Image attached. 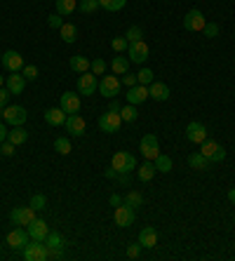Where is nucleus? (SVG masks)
<instances>
[{
	"mask_svg": "<svg viewBox=\"0 0 235 261\" xmlns=\"http://www.w3.org/2000/svg\"><path fill=\"white\" fill-rule=\"evenodd\" d=\"M110 47H113V50H116V52L120 54V52H125L127 47H130V43H127L125 36H118V38L110 40Z\"/></svg>",
	"mask_w": 235,
	"mask_h": 261,
	"instance_id": "79ce46f5",
	"label": "nucleus"
},
{
	"mask_svg": "<svg viewBox=\"0 0 235 261\" xmlns=\"http://www.w3.org/2000/svg\"><path fill=\"white\" fill-rule=\"evenodd\" d=\"M200 153H202L210 162H221L224 158H226V151H224V146H221V144H216V141H210V139H204V141H202V151H200Z\"/></svg>",
	"mask_w": 235,
	"mask_h": 261,
	"instance_id": "ddd939ff",
	"label": "nucleus"
},
{
	"mask_svg": "<svg viewBox=\"0 0 235 261\" xmlns=\"http://www.w3.org/2000/svg\"><path fill=\"white\" fill-rule=\"evenodd\" d=\"M62 108L66 113H80V94L78 92H64Z\"/></svg>",
	"mask_w": 235,
	"mask_h": 261,
	"instance_id": "aec40b11",
	"label": "nucleus"
},
{
	"mask_svg": "<svg viewBox=\"0 0 235 261\" xmlns=\"http://www.w3.org/2000/svg\"><path fill=\"white\" fill-rule=\"evenodd\" d=\"M139 151H141V155H144L146 160H156L158 155H160V141H158L156 134H146V137H141Z\"/></svg>",
	"mask_w": 235,
	"mask_h": 261,
	"instance_id": "423d86ee",
	"label": "nucleus"
},
{
	"mask_svg": "<svg viewBox=\"0 0 235 261\" xmlns=\"http://www.w3.org/2000/svg\"><path fill=\"white\" fill-rule=\"evenodd\" d=\"M78 10V0H56V12L62 17H68Z\"/></svg>",
	"mask_w": 235,
	"mask_h": 261,
	"instance_id": "cd10ccee",
	"label": "nucleus"
},
{
	"mask_svg": "<svg viewBox=\"0 0 235 261\" xmlns=\"http://www.w3.org/2000/svg\"><path fill=\"white\" fill-rule=\"evenodd\" d=\"M59 33H62V40L64 43H68V45L78 40V26H76V24H62Z\"/></svg>",
	"mask_w": 235,
	"mask_h": 261,
	"instance_id": "a878e982",
	"label": "nucleus"
},
{
	"mask_svg": "<svg viewBox=\"0 0 235 261\" xmlns=\"http://www.w3.org/2000/svg\"><path fill=\"white\" fill-rule=\"evenodd\" d=\"M36 219V209L31 205H26V207H14L10 212V221L14 223V226H28V223Z\"/></svg>",
	"mask_w": 235,
	"mask_h": 261,
	"instance_id": "9d476101",
	"label": "nucleus"
},
{
	"mask_svg": "<svg viewBox=\"0 0 235 261\" xmlns=\"http://www.w3.org/2000/svg\"><path fill=\"white\" fill-rule=\"evenodd\" d=\"M110 69H113V73H116V76H125L127 69H130V59H127V57H120V54H118L116 59L110 62Z\"/></svg>",
	"mask_w": 235,
	"mask_h": 261,
	"instance_id": "c756f323",
	"label": "nucleus"
},
{
	"mask_svg": "<svg viewBox=\"0 0 235 261\" xmlns=\"http://www.w3.org/2000/svg\"><path fill=\"white\" fill-rule=\"evenodd\" d=\"M47 24L52 26V29H62V15L56 12V15H50L47 17Z\"/></svg>",
	"mask_w": 235,
	"mask_h": 261,
	"instance_id": "09e8293b",
	"label": "nucleus"
},
{
	"mask_svg": "<svg viewBox=\"0 0 235 261\" xmlns=\"http://www.w3.org/2000/svg\"><path fill=\"white\" fill-rule=\"evenodd\" d=\"M26 230H28V235H31V240H42L45 242V238H47V233H50V226H47L42 219H33L28 226H26Z\"/></svg>",
	"mask_w": 235,
	"mask_h": 261,
	"instance_id": "f3484780",
	"label": "nucleus"
},
{
	"mask_svg": "<svg viewBox=\"0 0 235 261\" xmlns=\"http://www.w3.org/2000/svg\"><path fill=\"white\" fill-rule=\"evenodd\" d=\"M64 127H66V132H68L70 137H82L85 130H87V123H85V118H82L80 113H68L66 115Z\"/></svg>",
	"mask_w": 235,
	"mask_h": 261,
	"instance_id": "1a4fd4ad",
	"label": "nucleus"
},
{
	"mask_svg": "<svg viewBox=\"0 0 235 261\" xmlns=\"http://www.w3.org/2000/svg\"><path fill=\"white\" fill-rule=\"evenodd\" d=\"M0 252H2V245H0Z\"/></svg>",
	"mask_w": 235,
	"mask_h": 261,
	"instance_id": "bf43d9fd",
	"label": "nucleus"
},
{
	"mask_svg": "<svg viewBox=\"0 0 235 261\" xmlns=\"http://www.w3.org/2000/svg\"><path fill=\"white\" fill-rule=\"evenodd\" d=\"M22 252H24V259L26 261H45V259H50V249H47V245L42 242V240H31Z\"/></svg>",
	"mask_w": 235,
	"mask_h": 261,
	"instance_id": "f257e3e1",
	"label": "nucleus"
},
{
	"mask_svg": "<svg viewBox=\"0 0 235 261\" xmlns=\"http://www.w3.org/2000/svg\"><path fill=\"white\" fill-rule=\"evenodd\" d=\"M90 59L87 57H80V54H76V57H70V62H68V66H70V71H76V73H87L90 71Z\"/></svg>",
	"mask_w": 235,
	"mask_h": 261,
	"instance_id": "393cba45",
	"label": "nucleus"
},
{
	"mask_svg": "<svg viewBox=\"0 0 235 261\" xmlns=\"http://www.w3.org/2000/svg\"><path fill=\"white\" fill-rule=\"evenodd\" d=\"M5 87H8L12 94H24V87H26V78L22 76V71H19V73H12V76L5 78Z\"/></svg>",
	"mask_w": 235,
	"mask_h": 261,
	"instance_id": "4be33fe9",
	"label": "nucleus"
},
{
	"mask_svg": "<svg viewBox=\"0 0 235 261\" xmlns=\"http://www.w3.org/2000/svg\"><path fill=\"white\" fill-rule=\"evenodd\" d=\"M139 245L141 247H146V249H153V247L158 245V230L156 228H144L139 233Z\"/></svg>",
	"mask_w": 235,
	"mask_h": 261,
	"instance_id": "b1692460",
	"label": "nucleus"
},
{
	"mask_svg": "<svg viewBox=\"0 0 235 261\" xmlns=\"http://www.w3.org/2000/svg\"><path fill=\"white\" fill-rule=\"evenodd\" d=\"M188 167L198 169V172H202V169L210 167V160H207L202 153H190V155H188Z\"/></svg>",
	"mask_w": 235,
	"mask_h": 261,
	"instance_id": "bb28decb",
	"label": "nucleus"
},
{
	"mask_svg": "<svg viewBox=\"0 0 235 261\" xmlns=\"http://www.w3.org/2000/svg\"><path fill=\"white\" fill-rule=\"evenodd\" d=\"M156 162L153 160H146V162H141L139 167H136V177H139V181H144V184H146V181H150V179L156 177Z\"/></svg>",
	"mask_w": 235,
	"mask_h": 261,
	"instance_id": "5701e85b",
	"label": "nucleus"
},
{
	"mask_svg": "<svg viewBox=\"0 0 235 261\" xmlns=\"http://www.w3.org/2000/svg\"><path fill=\"white\" fill-rule=\"evenodd\" d=\"M134 219H136V209H132L130 205H120V207H116V212H113V221H116V226H120V228H127V226H132Z\"/></svg>",
	"mask_w": 235,
	"mask_h": 261,
	"instance_id": "6e6552de",
	"label": "nucleus"
},
{
	"mask_svg": "<svg viewBox=\"0 0 235 261\" xmlns=\"http://www.w3.org/2000/svg\"><path fill=\"white\" fill-rule=\"evenodd\" d=\"M54 151L62 155H68L70 151H73V146H70V139L68 137H56L54 139Z\"/></svg>",
	"mask_w": 235,
	"mask_h": 261,
	"instance_id": "72a5a7b5",
	"label": "nucleus"
},
{
	"mask_svg": "<svg viewBox=\"0 0 235 261\" xmlns=\"http://www.w3.org/2000/svg\"><path fill=\"white\" fill-rule=\"evenodd\" d=\"M153 80H156V73H153L150 69H141L139 73H136V83L139 85H146V87H148Z\"/></svg>",
	"mask_w": 235,
	"mask_h": 261,
	"instance_id": "e433bc0d",
	"label": "nucleus"
},
{
	"mask_svg": "<svg viewBox=\"0 0 235 261\" xmlns=\"http://www.w3.org/2000/svg\"><path fill=\"white\" fill-rule=\"evenodd\" d=\"M228 200L235 205V188H230V191H228Z\"/></svg>",
	"mask_w": 235,
	"mask_h": 261,
	"instance_id": "6e6d98bb",
	"label": "nucleus"
},
{
	"mask_svg": "<svg viewBox=\"0 0 235 261\" xmlns=\"http://www.w3.org/2000/svg\"><path fill=\"white\" fill-rule=\"evenodd\" d=\"M28 205H31V207L36 209V212H42V209L47 207V198L42 195V193H36V195L31 198V202H28Z\"/></svg>",
	"mask_w": 235,
	"mask_h": 261,
	"instance_id": "58836bf2",
	"label": "nucleus"
},
{
	"mask_svg": "<svg viewBox=\"0 0 235 261\" xmlns=\"http://www.w3.org/2000/svg\"><path fill=\"white\" fill-rule=\"evenodd\" d=\"M204 26H207V19H204V15L200 12V10H188L186 17H184V29L190 33H202Z\"/></svg>",
	"mask_w": 235,
	"mask_h": 261,
	"instance_id": "f03ea898",
	"label": "nucleus"
},
{
	"mask_svg": "<svg viewBox=\"0 0 235 261\" xmlns=\"http://www.w3.org/2000/svg\"><path fill=\"white\" fill-rule=\"evenodd\" d=\"M120 125H122V118H120V113H113V111H108V113H104L102 118H99V127H102V132H106V134L118 132Z\"/></svg>",
	"mask_w": 235,
	"mask_h": 261,
	"instance_id": "2eb2a0df",
	"label": "nucleus"
},
{
	"mask_svg": "<svg viewBox=\"0 0 235 261\" xmlns=\"http://www.w3.org/2000/svg\"><path fill=\"white\" fill-rule=\"evenodd\" d=\"M120 205H122V195L113 193V195H110V207H120Z\"/></svg>",
	"mask_w": 235,
	"mask_h": 261,
	"instance_id": "3c124183",
	"label": "nucleus"
},
{
	"mask_svg": "<svg viewBox=\"0 0 235 261\" xmlns=\"http://www.w3.org/2000/svg\"><path fill=\"white\" fill-rule=\"evenodd\" d=\"M2 115H5V106H0V118H2Z\"/></svg>",
	"mask_w": 235,
	"mask_h": 261,
	"instance_id": "4d7b16f0",
	"label": "nucleus"
},
{
	"mask_svg": "<svg viewBox=\"0 0 235 261\" xmlns=\"http://www.w3.org/2000/svg\"><path fill=\"white\" fill-rule=\"evenodd\" d=\"M10 97H12V92L8 87H0V106H10Z\"/></svg>",
	"mask_w": 235,
	"mask_h": 261,
	"instance_id": "de8ad7c7",
	"label": "nucleus"
},
{
	"mask_svg": "<svg viewBox=\"0 0 235 261\" xmlns=\"http://www.w3.org/2000/svg\"><path fill=\"white\" fill-rule=\"evenodd\" d=\"M186 139L190 144H202L204 139H207V127H204L202 123H198V120L188 123L186 125Z\"/></svg>",
	"mask_w": 235,
	"mask_h": 261,
	"instance_id": "dca6fc26",
	"label": "nucleus"
},
{
	"mask_svg": "<svg viewBox=\"0 0 235 261\" xmlns=\"http://www.w3.org/2000/svg\"><path fill=\"white\" fill-rule=\"evenodd\" d=\"M0 57H2V54H0Z\"/></svg>",
	"mask_w": 235,
	"mask_h": 261,
	"instance_id": "052dcab7",
	"label": "nucleus"
},
{
	"mask_svg": "<svg viewBox=\"0 0 235 261\" xmlns=\"http://www.w3.org/2000/svg\"><path fill=\"white\" fill-rule=\"evenodd\" d=\"M90 71H92L94 76H102L104 71H106V62H104V59H94V62L90 64Z\"/></svg>",
	"mask_w": 235,
	"mask_h": 261,
	"instance_id": "37998d69",
	"label": "nucleus"
},
{
	"mask_svg": "<svg viewBox=\"0 0 235 261\" xmlns=\"http://www.w3.org/2000/svg\"><path fill=\"white\" fill-rule=\"evenodd\" d=\"M153 162H156V169H158V172H162V174H167V172H172V158H170V155L160 153Z\"/></svg>",
	"mask_w": 235,
	"mask_h": 261,
	"instance_id": "2f4dec72",
	"label": "nucleus"
},
{
	"mask_svg": "<svg viewBox=\"0 0 235 261\" xmlns=\"http://www.w3.org/2000/svg\"><path fill=\"white\" fill-rule=\"evenodd\" d=\"M0 62H2V66L10 71V73H19V71L24 69V57L16 50H8V52L0 57Z\"/></svg>",
	"mask_w": 235,
	"mask_h": 261,
	"instance_id": "4468645a",
	"label": "nucleus"
},
{
	"mask_svg": "<svg viewBox=\"0 0 235 261\" xmlns=\"http://www.w3.org/2000/svg\"><path fill=\"white\" fill-rule=\"evenodd\" d=\"M8 139L12 141V144H14V146H19V144H24V141L28 139V132L24 130V127H14V130H10Z\"/></svg>",
	"mask_w": 235,
	"mask_h": 261,
	"instance_id": "473e14b6",
	"label": "nucleus"
},
{
	"mask_svg": "<svg viewBox=\"0 0 235 261\" xmlns=\"http://www.w3.org/2000/svg\"><path fill=\"white\" fill-rule=\"evenodd\" d=\"M5 123L12 125V127H22L26 120H28V113L24 106H5Z\"/></svg>",
	"mask_w": 235,
	"mask_h": 261,
	"instance_id": "9b49d317",
	"label": "nucleus"
},
{
	"mask_svg": "<svg viewBox=\"0 0 235 261\" xmlns=\"http://www.w3.org/2000/svg\"><path fill=\"white\" fill-rule=\"evenodd\" d=\"M148 45L144 43V40H136V43H130V47H127V59L134 64H146V59H148Z\"/></svg>",
	"mask_w": 235,
	"mask_h": 261,
	"instance_id": "0eeeda50",
	"label": "nucleus"
},
{
	"mask_svg": "<svg viewBox=\"0 0 235 261\" xmlns=\"http://www.w3.org/2000/svg\"><path fill=\"white\" fill-rule=\"evenodd\" d=\"M120 118H122V123H134V120H136V106H134V104L122 106L120 108Z\"/></svg>",
	"mask_w": 235,
	"mask_h": 261,
	"instance_id": "c9c22d12",
	"label": "nucleus"
},
{
	"mask_svg": "<svg viewBox=\"0 0 235 261\" xmlns=\"http://www.w3.org/2000/svg\"><path fill=\"white\" fill-rule=\"evenodd\" d=\"M8 134H10V132L5 130V125L0 123V144H2V141H5V139H8Z\"/></svg>",
	"mask_w": 235,
	"mask_h": 261,
	"instance_id": "5fc2aeb1",
	"label": "nucleus"
},
{
	"mask_svg": "<svg viewBox=\"0 0 235 261\" xmlns=\"http://www.w3.org/2000/svg\"><path fill=\"white\" fill-rule=\"evenodd\" d=\"M122 202H125V205H130L132 209H139L141 205H144V195H141L139 191H130L125 198H122Z\"/></svg>",
	"mask_w": 235,
	"mask_h": 261,
	"instance_id": "7c9ffc66",
	"label": "nucleus"
},
{
	"mask_svg": "<svg viewBox=\"0 0 235 261\" xmlns=\"http://www.w3.org/2000/svg\"><path fill=\"white\" fill-rule=\"evenodd\" d=\"M170 87L164 83H158V80H153V83L148 85V97L150 99H156V101H167L170 99Z\"/></svg>",
	"mask_w": 235,
	"mask_h": 261,
	"instance_id": "412c9836",
	"label": "nucleus"
},
{
	"mask_svg": "<svg viewBox=\"0 0 235 261\" xmlns=\"http://www.w3.org/2000/svg\"><path fill=\"white\" fill-rule=\"evenodd\" d=\"M64 249H50V259H62Z\"/></svg>",
	"mask_w": 235,
	"mask_h": 261,
	"instance_id": "864d4df0",
	"label": "nucleus"
},
{
	"mask_svg": "<svg viewBox=\"0 0 235 261\" xmlns=\"http://www.w3.org/2000/svg\"><path fill=\"white\" fill-rule=\"evenodd\" d=\"M2 83H5V78H2V76H0V87H2Z\"/></svg>",
	"mask_w": 235,
	"mask_h": 261,
	"instance_id": "13d9d810",
	"label": "nucleus"
},
{
	"mask_svg": "<svg viewBox=\"0 0 235 261\" xmlns=\"http://www.w3.org/2000/svg\"><path fill=\"white\" fill-rule=\"evenodd\" d=\"M110 167L116 172H134L136 169V158L132 153H127V151H118L113 155V160H110Z\"/></svg>",
	"mask_w": 235,
	"mask_h": 261,
	"instance_id": "7ed1b4c3",
	"label": "nucleus"
},
{
	"mask_svg": "<svg viewBox=\"0 0 235 261\" xmlns=\"http://www.w3.org/2000/svg\"><path fill=\"white\" fill-rule=\"evenodd\" d=\"M22 76L26 78V83H33V80H38V66H33V64L24 66V69H22Z\"/></svg>",
	"mask_w": 235,
	"mask_h": 261,
	"instance_id": "a19ab883",
	"label": "nucleus"
},
{
	"mask_svg": "<svg viewBox=\"0 0 235 261\" xmlns=\"http://www.w3.org/2000/svg\"><path fill=\"white\" fill-rule=\"evenodd\" d=\"M42 115H45V123L47 125H52V127H62V125L66 123V115H68V113L59 106V108H47Z\"/></svg>",
	"mask_w": 235,
	"mask_h": 261,
	"instance_id": "6ab92c4d",
	"label": "nucleus"
},
{
	"mask_svg": "<svg viewBox=\"0 0 235 261\" xmlns=\"http://www.w3.org/2000/svg\"><path fill=\"white\" fill-rule=\"evenodd\" d=\"M120 87H122V80L116 76H104L99 80V94H104L106 99H116L120 94Z\"/></svg>",
	"mask_w": 235,
	"mask_h": 261,
	"instance_id": "20e7f679",
	"label": "nucleus"
},
{
	"mask_svg": "<svg viewBox=\"0 0 235 261\" xmlns=\"http://www.w3.org/2000/svg\"><path fill=\"white\" fill-rule=\"evenodd\" d=\"M14 144H12V141H10V139H5V141H2V146H0V153H2V155H8V158H10V155H14Z\"/></svg>",
	"mask_w": 235,
	"mask_h": 261,
	"instance_id": "c03bdc74",
	"label": "nucleus"
},
{
	"mask_svg": "<svg viewBox=\"0 0 235 261\" xmlns=\"http://www.w3.org/2000/svg\"><path fill=\"white\" fill-rule=\"evenodd\" d=\"M120 101H116V99H110V104H108V111H113V113H120Z\"/></svg>",
	"mask_w": 235,
	"mask_h": 261,
	"instance_id": "603ef678",
	"label": "nucleus"
},
{
	"mask_svg": "<svg viewBox=\"0 0 235 261\" xmlns=\"http://www.w3.org/2000/svg\"><path fill=\"white\" fill-rule=\"evenodd\" d=\"M148 99V87L146 85H134V87H130V92H127V104H134V106H139V104H144V101Z\"/></svg>",
	"mask_w": 235,
	"mask_h": 261,
	"instance_id": "a211bd4d",
	"label": "nucleus"
},
{
	"mask_svg": "<svg viewBox=\"0 0 235 261\" xmlns=\"http://www.w3.org/2000/svg\"><path fill=\"white\" fill-rule=\"evenodd\" d=\"M80 12H85V15H92L99 10V0H80Z\"/></svg>",
	"mask_w": 235,
	"mask_h": 261,
	"instance_id": "ea45409f",
	"label": "nucleus"
},
{
	"mask_svg": "<svg viewBox=\"0 0 235 261\" xmlns=\"http://www.w3.org/2000/svg\"><path fill=\"white\" fill-rule=\"evenodd\" d=\"M127 5V0H99V8H104L106 12H118Z\"/></svg>",
	"mask_w": 235,
	"mask_h": 261,
	"instance_id": "f704fd0d",
	"label": "nucleus"
},
{
	"mask_svg": "<svg viewBox=\"0 0 235 261\" xmlns=\"http://www.w3.org/2000/svg\"><path fill=\"white\" fill-rule=\"evenodd\" d=\"M202 33L207 38H216V36H219V24H207Z\"/></svg>",
	"mask_w": 235,
	"mask_h": 261,
	"instance_id": "a18cd8bd",
	"label": "nucleus"
},
{
	"mask_svg": "<svg viewBox=\"0 0 235 261\" xmlns=\"http://www.w3.org/2000/svg\"><path fill=\"white\" fill-rule=\"evenodd\" d=\"M125 38H127V43H136V40H141V38H144V29L134 24V26H130V29H127Z\"/></svg>",
	"mask_w": 235,
	"mask_h": 261,
	"instance_id": "4c0bfd02",
	"label": "nucleus"
},
{
	"mask_svg": "<svg viewBox=\"0 0 235 261\" xmlns=\"http://www.w3.org/2000/svg\"><path fill=\"white\" fill-rule=\"evenodd\" d=\"M31 242V235H28V230H24V226H16L14 230H10L8 233V245L12 247V249H24V247Z\"/></svg>",
	"mask_w": 235,
	"mask_h": 261,
	"instance_id": "f8f14e48",
	"label": "nucleus"
},
{
	"mask_svg": "<svg viewBox=\"0 0 235 261\" xmlns=\"http://www.w3.org/2000/svg\"><path fill=\"white\" fill-rule=\"evenodd\" d=\"M139 254H141V245H139V242H134V245L127 247V256H130V259H139Z\"/></svg>",
	"mask_w": 235,
	"mask_h": 261,
	"instance_id": "49530a36",
	"label": "nucleus"
},
{
	"mask_svg": "<svg viewBox=\"0 0 235 261\" xmlns=\"http://www.w3.org/2000/svg\"><path fill=\"white\" fill-rule=\"evenodd\" d=\"M45 245L47 249H64V238H62V233H56V230H50L47 233V238H45Z\"/></svg>",
	"mask_w": 235,
	"mask_h": 261,
	"instance_id": "c85d7f7f",
	"label": "nucleus"
},
{
	"mask_svg": "<svg viewBox=\"0 0 235 261\" xmlns=\"http://www.w3.org/2000/svg\"><path fill=\"white\" fill-rule=\"evenodd\" d=\"M122 85H127V87H134V85H136V76H132V73H125V76H122Z\"/></svg>",
	"mask_w": 235,
	"mask_h": 261,
	"instance_id": "8fccbe9b",
	"label": "nucleus"
},
{
	"mask_svg": "<svg viewBox=\"0 0 235 261\" xmlns=\"http://www.w3.org/2000/svg\"><path fill=\"white\" fill-rule=\"evenodd\" d=\"M96 90H99V80H96V76H94L92 71L80 73V76H78V94H80V97L96 94Z\"/></svg>",
	"mask_w": 235,
	"mask_h": 261,
	"instance_id": "39448f33",
	"label": "nucleus"
}]
</instances>
